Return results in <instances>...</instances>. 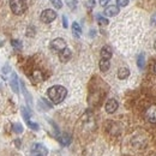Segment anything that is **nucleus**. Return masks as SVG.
Here are the masks:
<instances>
[{"instance_id":"f03ea898","label":"nucleus","mask_w":156,"mask_h":156,"mask_svg":"<svg viewBox=\"0 0 156 156\" xmlns=\"http://www.w3.org/2000/svg\"><path fill=\"white\" fill-rule=\"evenodd\" d=\"M10 7L15 15H23L28 9L27 0H10Z\"/></svg>"},{"instance_id":"0eeeda50","label":"nucleus","mask_w":156,"mask_h":156,"mask_svg":"<svg viewBox=\"0 0 156 156\" xmlns=\"http://www.w3.org/2000/svg\"><path fill=\"white\" fill-rule=\"evenodd\" d=\"M105 108H106V112H107V113H109V114L114 113V112H115V111L118 109L117 100H114V98H109V100L106 102V106H105Z\"/></svg>"},{"instance_id":"bb28decb","label":"nucleus","mask_w":156,"mask_h":156,"mask_svg":"<svg viewBox=\"0 0 156 156\" xmlns=\"http://www.w3.org/2000/svg\"><path fill=\"white\" fill-rule=\"evenodd\" d=\"M28 126H29L30 129H33V130H39V125H37V124H35V122L29 121V122H28Z\"/></svg>"},{"instance_id":"ddd939ff","label":"nucleus","mask_w":156,"mask_h":156,"mask_svg":"<svg viewBox=\"0 0 156 156\" xmlns=\"http://www.w3.org/2000/svg\"><path fill=\"white\" fill-rule=\"evenodd\" d=\"M109 66H111L109 60H107V59H101V60H100V70H101L102 72L108 71V70H109Z\"/></svg>"},{"instance_id":"a878e982","label":"nucleus","mask_w":156,"mask_h":156,"mask_svg":"<svg viewBox=\"0 0 156 156\" xmlns=\"http://www.w3.org/2000/svg\"><path fill=\"white\" fill-rule=\"evenodd\" d=\"M34 33H35V29H34L33 27H29V28H28V31H27V35H28L29 37H31V36H34Z\"/></svg>"},{"instance_id":"c85d7f7f","label":"nucleus","mask_w":156,"mask_h":156,"mask_svg":"<svg viewBox=\"0 0 156 156\" xmlns=\"http://www.w3.org/2000/svg\"><path fill=\"white\" fill-rule=\"evenodd\" d=\"M62 27L66 29L67 27H69V24H67V18H66V16H62Z\"/></svg>"},{"instance_id":"20e7f679","label":"nucleus","mask_w":156,"mask_h":156,"mask_svg":"<svg viewBox=\"0 0 156 156\" xmlns=\"http://www.w3.org/2000/svg\"><path fill=\"white\" fill-rule=\"evenodd\" d=\"M48 149L42 144H34L31 148V156H47Z\"/></svg>"},{"instance_id":"7c9ffc66","label":"nucleus","mask_w":156,"mask_h":156,"mask_svg":"<svg viewBox=\"0 0 156 156\" xmlns=\"http://www.w3.org/2000/svg\"><path fill=\"white\" fill-rule=\"evenodd\" d=\"M108 2H109V0H100V5L101 6H106Z\"/></svg>"},{"instance_id":"f257e3e1","label":"nucleus","mask_w":156,"mask_h":156,"mask_svg":"<svg viewBox=\"0 0 156 156\" xmlns=\"http://www.w3.org/2000/svg\"><path fill=\"white\" fill-rule=\"evenodd\" d=\"M47 95H48L49 100H51L53 103L58 105V103L62 102V101L65 100L66 95H67V90H66L65 87H61V85H53V87H51V88L48 89Z\"/></svg>"},{"instance_id":"6e6552de","label":"nucleus","mask_w":156,"mask_h":156,"mask_svg":"<svg viewBox=\"0 0 156 156\" xmlns=\"http://www.w3.org/2000/svg\"><path fill=\"white\" fill-rule=\"evenodd\" d=\"M71 55H72L71 49H69V48L66 47L64 51H61V52L59 53V59H60V61H62V62H67V61L71 59Z\"/></svg>"},{"instance_id":"a211bd4d","label":"nucleus","mask_w":156,"mask_h":156,"mask_svg":"<svg viewBox=\"0 0 156 156\" xmlns=\"http://www.w3.org/2000/svg\"><path fill=\"white\" fill-rule=\"evenodd\" d=\"M22 114H23V118H24V120L27 121V124L30 121V113H29V111L25 108V107H23L22 108Z\"/></svg>"},{"instance_id":"72a5a7b5","label":"nucleus","mask_w":156,"mask_h":156,"mask_svg":"<svg viewBox=\"0 0 156 156\" xmlns=\"http://www.w3.org/2000/svg\"><path fill=\"white\" fill-rule=\"evenodd\" d=\"M154 71H155V73H156V64H155V66H154Z\"/></svg>"},{"instance_id":"cd10ccee","label":"nucleus","mask_w":156,"mask_h":156,"mask_svg":"<svg viewBox=\"0 0 156 156\" xmlns=\"http://www.w3.org/2000/svg\"><path fill=\"white\" fill-rule=\"evenodd\" d=\"M117 4L119 6H127L129 0H117Z\"/></svg>"},{"instance_id":"473e14b6","label":"nucleus","mask_w":156,"mask_h":156,"mask_svg":"<svg viewBox=\"0 0 156 156\" xmlns=\"http://www.w3.org/2000/svg\"><path fill=\"white\" fill-rule=\"evenodd\" d=\"M154 48H155V51H156V41H155V43H154Z\"/></svg>"},{"instance_id":"423d86ee","label":"nucleus","mask_w":156,"mask_h":156,"mask_svg":"<svg viewBox=\"0 0 156 156\" xmlns=\"http://www.w3.org/2000/svg\"><path fill=\"white\" fill-rule=\"evenodd\" d=\"M145 119L150 124H156V105H151L145 111Z\"/></svg>"},{"instance_id":"aec40b11","label":"nucleus","mask_w":156,"mask_h":156,"mask_svg":"<svg viewBox=\"0 0 156 156\" xmlns=\"http://www.w3.org/2000/svg\"><path fill=\"white\" fill-rule=\"evenodd\" d=\"M12 130L16 132V133H22L23 132V126L20 124H13L12 125Z\"/></svg>"},{"instance_id":"7ed1b4c3","label":"nucleus","mask_w":156,"mask_h":156,"mask_svg":"<svg viewBox=\"0 0 156 156\" xmlns=\"http://www.w3.org/2000/svg\"><path fill=\"white\" fill-rule=\"evenodd\" d=\"M40 18H41V20L43 23H52L53 20L57 18V13H55V11H53L51 9H47L44 11H42Z\"/></svg>"},{"instance_id":"393cba45","label":"nucleus","mask_w":156,"mask_h":156,"mask_svg":"<svg viewBox=\"0 0 156 156\" xmlns=\"http://www.w3.org/2000/svg\"><path fill=\"white\" fill-rule=\"evenodd\" d=\"M98 20L101 25H107L108 24V20H106V18H103L101 16H98Z\"/></svg>"},{"instance_id":"b1692460","label":"nucleus","mask_w":156,"mask_h":156,"mask_svg":"<svg viewBox=\"0 0 156 156\" xmlns=\"http://www.w3.org/2000/svg\"><path fill=\"white\" fill-rule=\"evenodd\" d=\"M76 0H66V4H67V6L71 9V10H75L76 9Z\"/></svg>"},{"instance_id":"6ab92c4d","label":"nucleus","mask_w":156,"mask_h":156,"mask_svg":"<svg viewBox=\"0 0 156 156\" xmlns=\"http://www.w3.org/2000/svg\"><path fill=\"white\" fill-rule=\"evenodd\" d=\"M10 71H11L10 66H9V65H5V66L2 67V73H1V77L4 78V79H6V78H7V75L10 73Z\"/></svg>"},{"instance_id":"39448f33","label":"nucleus","mask_w":156,"mask_h":156,"mask_svg":"<svg viewBox=\"0 0 156 156\" xmlns=\"http://www.w3.org/2000/svg\"><path fill=\"white\" fill-rule=\"evenodd\" d=\"M51 48H52L53 51H57V52L60 53L61 51H64V49L66 48V42H65V40L61 39V37L54 39L51 42Z\"/></svg>"},{"instance_id":"5701e85b","label":"nucleus","mask_w":156,"mask_h":156,"mask_svg":"<svg viewBox=\"0 0 156 156\" xmlns=\"http://www.w3.org/2000/svg\"><path fill=\"white\" fill-rule=\"evenodd\" d=\"M51 2H52V5H53L55 9H61V7H62L61 0H51Z\"/></svg>"},{"instance_id":"f8f14e48","label":"nucleus","mask_w":156,"mask_h":156,"mask_svg":"<svg viewBox=\"0 0 156 156\" xmlns=\"http://www.w3.org/2000/svg\"><path fill=\"white\" fill-rule=\"evenodd\" d=\"M129 76H130V70L127 67L119 69V71H118V78L119 79H126Z\"/></svg>"},{"instance_id":"9d476101","label":"nucleus","mask_w":156,"mask_h":156,"mask_svg":"<svg viewBox=\"0 0 156 156\" xmlns=\"http://www.w3.org/2000/svg\"><path fill=\"white\" fill-rule=\"evenodd\" d=\"M112 54H113V51H112V48L109 46L102 47V49H101V58L109 60V59L112 58Z\"/></svg>"},{"instance_id":"f3484780","label":"nucleus","mask_w":156,"mask_h":156,"mask_svg":"<svg viewBox=\"0 0 156 156\" xmlns=\"http://www.w3.org/2000/svg\"><path fill=\"white\" fill-rule=\"evenodd\" d=\"M144 64H145V57H144V54L142 53V54H139L138 58H137V65H138L139 69H143V67H144Z\"/></svg>"},{"instance_id":"1a4fd4ad","label":"nucleus","mask_w":156,"mask_h":156,"mask_svg":"<svg viewBox=\"0 0 156 156\" xmlns=\"http://www.w3.org/2000/svg\"><path fill=\"white\" fill-rule=\"evenodd\" d=\"M118 13H119V6H117V5H111V6L106 7V10H105V15L107 17L117 16Z\"/></svg>"},{"instance_id":"2f4dec72","label":"nucleus","mask_w":156,"mask_h":156,"mask_svg":"<svg viewBox=\"0 0 156 156\" xmlns=\"http://www.w3.org/2000/svg\"><path fill=\"white\" fill-rule=\"evenodd\" d=\"M151 24H153V25H156V13L151 17Z\"/></svg>"},{"instance_id":"9b49d317","label":"nucleus","mask_w":156,"mask_h":156,"mask_svg":"<svg viewBox=\"0 0 156 156\" xmlns=\"http://www.w3.org/2000/svg\"><path fill=\"white\" fill-rule=\"evenodd\" d=\"M10 85H11L12 90H13L16 94H18V91H20V89H18V78H17V75H16L15 72H13V73H12V76H11Z\"/></svg>"},{"instance_id":"dca6fc26","label":"nucleus","mask_w":156,"mask_h":156,"mask_svg":"<svg viewBox=\"0 0 156 156\" xmlns=\"http://www.w3.org/2000/svg\"><path fill=\"white\" fill-rule=\"evenodd\" d=\"M20 87H22L23 94H24V96H25V98H27L28 103H29V105H31V96H30V94L28 93V90H27V88H25V85H24V83H23V82H20Z\"/></svg>"},{"instance_id":"2eb2a0df","label":"nucleus","mask_w":156,"mask_h":156,"mask_svg":"<svg viewBox=\"0 0 156 156\" xmlns=\"http://www.w3.org/2000/svg\"><path fill=\"white\" fill-rule=\"evenodd\" d=\"M72 31H73V35H75L76 37H79V36L82 35V29H80V25L78 24L77 22H75V23L72 24Z\"/></svg>"},{"instance_id":"4be33fe9","label":"nucleus","mask_w":156,"mask_h":156,"mask_svg":"<svg viewBox=\"0 0 156 156\" xmlns=\"http://www.w3.org/2000/svg\"><path fill=\"white\" fill-rule=\"evenodd\" d=\"M11 43H12V47H15L16 49H18V51L22 49V43H20L18 40H12Z\"/></svg>"},{"instance_id":"4468645a","label":"nucleus","mask_w":156,"mask_h":156,"mask_svg":"<svg viewBox=\"0 0 156 156\" xmlns=\"http://www.w3.org/2000/svg\"><path fill=\"white\" fill-rule=\"evenodd\" d=\"M33 80L34 82H36V83H39V82H42L43 79H44V76H43V73L40 71V70H35L34 72H33Z\"/></svg>"},{"instance_id":"412c9836","label":"nucleus","mask_w":156,"mask_h":156,"mask_svg":"<svg viewBox=\"0 0 156 156\" xmlns=\"http://www.w3.org/2000/svg\"><path fill=\"white\" fill-rule=\"evenodd\" d=\"M59 140H60V143L61 144H64V145H67V144H70V142H71V138L67 136H64V137H59Z\"/></svg>"},{"instance_id":"f704fd0d","label":"nucleus","mask_w":156,"mask_h":156,"mask_svg":"<svg viewBox=\"0 0 156 156\" xmlns=\"http://www.w3.org/2000/svg\"><path fill=\"white\" fill-rule=\"evenodd\" d=\"M0 89H1V84H0Z\"/></svg>"},{"instance_id":"c756f323","label":"nucleus","mask_w":156,"mask_h":156,"mask_svg":"<svg viewBox=\"0 0 156 156\" xmlns=\"http://www.w3.org/2000/svg\"><path fill=\"white\" fill-rule=\"evenodd\" d=\"M94 4H95V0H89V1H88V7L91 9V7L94 6Z\"/></svg>"}]
</instances>
